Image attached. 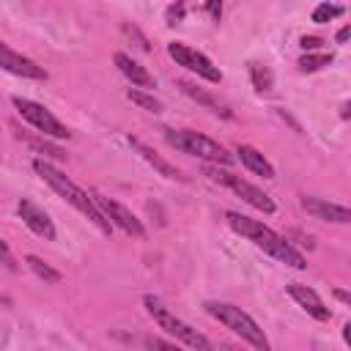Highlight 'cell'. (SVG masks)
Instances as JSON below:
<instances>
[{
	"label": "cell",
	"instance_id": "obj_11",
	"mask_svg": "<svg viewBox=\"0 0 351 351\" xmlns=\"http://www.w3.org/2000/svg\"><path fill=\"white\" fill-rule=\"evenodd\" d=\"M16 211H19L22 222H25L36 236H41V239H47V241H52V239H55V225H52L49 214H47L44 208H38L33 200L22 197V200L16 203Z\"/></svg>",
	"mask_w": 351,
	"mask_h": 351
},
{
	"label": "cell",
	"instance_id": "obj_15",
	"mask_svg": "<svg viewBox=\"0 0 351 351\" xmlns=\"http://www.w3.org/2000/svg\"><path fill=\"white\" fill-rule=\"evenodd\" d=\"M129 145H132V148H134V151H137V154H140V156H143V159H145V162H148V165H151L156 173H162L165 178H181L178 167H176V165H170L167 159H162V156H159V154H156L151 145L140 143L137 137H129Z\"/></svg>",
	"mask_w": 351,
	"mask_h": 351
},
{
	"label": "cell",
	"instance_id": "obj_6",
	"mask_svg": "<svg viewBox=\"0 0 351 351\" xmlns=\"http://www.w3.org/2000/svg\"><path fill=\"white\" fill-rule=\"evenodd\" d=\"M11 101H14L16 112H19L30 126H36L41 134L55 137V140H69V137H71L69 126H63V123H60L47 107H41L38 101H30V99H22V96H14Z\"/></svg>",
	"mask_w": 351,
	"mask_h": 351
},
{
	"label": "cell",
	"instance_id": "obj_3",
	"mask_svg": "<svg viewBox=\"0 0 351 351\" xmlns=\"http://www.w3.org/2000/svg\"><path fill=\"white\" fill-rule=\"evenodd\" d=\"M206 310H208L219 324H225L228 329H233L241 340H247L255 351H271V348H269V340H266V335H263V329H261V326L255 324V318L247 315L241 307L225 304V302H208Z\"/></svg>",
	"mask_w": 351,
	"mask_h": 351
},
{
	"label": "cell",
	"instance_id": "obj_21",
	"mask_svg": "<svg viewBox=\"0 0 351 351\" xmlns=\"http://www.w3.org/2000/svg\"><path fill=\"white\" fill-rule=\"evenodd\" d=\"M250 74H252V82H255L258 90H269V88H271V71H269L266 66L252 63V66H250Z\"/></svg>",
	"mask_w": 351,
	"mask_h": 351
},
{
	"label": "cell",
	"instance_id": "obj_12",
	"mask_svg": "<svg viewBox=\"0 0 351 351\" xmlns=\"http://www.w3.org/2000/svg\"><path fill=\"white\" fill-rule=\"evenodd\" d=\"M288 293H291V299H293L299 307H304L315 321H329V318H332V310L324 304V299H321L313 288L299 285V282H288Z\"/></svg>",
	"mask_w": 351,
	"mask_h": 351
},
{
	"label": "cell",
	"instance_id": "obj_24",
	"mask_svg": "<svg viewBox=\"0 0 351 351\" xmlns=\"http://www.w3.org/2000/svg\"><path fill=\"white\" fill-rule=\"evenodd\" d=\"M145 348L148 351H184V348H178V346H173L167 340H159V337H148L145 340Z\"/></svg>",
	"mask_w": 351,
	"mask_h": 351
},
{
	"label": "cell",
	"instance_id": "obj_8",
	"mask_svg": "<svg viewBox=\"0 0 351 351\" xmlns=\"http://www.w3.org/2000/svg\"><path fill=\"white\" fill-rule=\"evenodd\" d=\"M167 55L178 63V66H186L189 71H195L197 77L208 80V82H222V71L197 49H192L189 44H181V41H170L167 44Z\"/></svg>",
	"mask_w": 351,
	"mask_h": 351
},
{
	"label": "cell",
	"instance_id": "obj_19",
	"mask_svg": "<svg viewBox=\"0 0 351 351\" xmlns=\"http://www.w3.org/2000/svg\"><path fill=\"white\" fill-rule=\"evenodd\" d=\"M332 63V52H307V55H302L299 58V69L302 71H318V69H324V66H329Z\"/></svg>",
	"mask_w": 351,
	"mask_h": 351
},
{
	"label": "cell",
	"instance_id": "obj_9",
	"mask_svg": "<svg viewBox=\"0 0 351 351\" xmlns=\"http://www.w3.org/2000/svg\"><path fill=\"white\" fill-rule=\"evenodd\" d=\"M93 197V203L99 206V211L104 214V219L110 222V225H118L123 233H129V236H134V239H143L145 236V228H143V222L126 208V206H121L118 200H110V197H101V195H90Z\"/></svg>",
	"mask_w": 351,
	"mask_h": 351
},
{
	"label": "cell",
	"instance_id": "obj_22",
	"mask_svg": "<svg viewBox=\"0 0 351 351\" xmlns=\"http://www.w3.org/2000/svg\"><path fill=\"white\" fill-rule=\"evenodd\" d=\"M126 96H129V99H132L134 104H140L143 110H148V112H159V110H162V104H159V101H156L154 96L143 93V90H134V88H132V90H129Z\"/></svg>",
	"mask_w": 351,
	"mask_h": 351
},
{
	"label": "cell",
	"instance_id": "obj_1",
	"mask_svg": "<svg viewBox=\"0 0 351 351\" xmlns=\"http://www.w3.org/2000/svg\"><path fill=\"white\" fill-rule=\"evenodd\" d=\"M225 219H228V225H230L236 233H241V236H247L250 241H255V247H261V250L269 252L271 258H277V261H282V263H288V266H293V269H304V266H307L304 255H302L299 250H293L288 239H282L280 233H274L271 228H266L263 222L250 219V217H244V214H239V211H228Z\"/></svg>",
	"mask_w": 351,
	"mask_h": 351
},
{
	"label": "cell",
	"instance_id": "obj_2",
	"mask_svg": "<svg viewBox=\"0 0 351 351\" xmlns=\"http://www.w3.org/2000/svg\"><path fill=\"white\" fill-rule=\"evenodd\" d=\"M33 170H36V173H38V176H41V178H44V181H47V184H49V186H52V189H55L66 203H71L80 214H85V217H88V219H90L101 233H107V236L112 233V225L104 219V214H101V211H99V206L93 203L90 192H85L82 186H77L66 173H60L58 167H52V165H49V162H44V159H36V162H33Z\"/></svg>",
	"mask_w": 351,
	"mask_h": 351
},
{
	"label": "cell",
	"instance_id": "obj_20",
	"mask_svg": "<svg viewBox=\"0 0 351 351\" xmlns=\"http://www.w3.org/2000/svg\"><path fill=\"white\" fill-rule=\"evenodd\" d=\"M340 14H343V8H340V5H332V3H321V5H315V8H313V22L324 25V22H329V19L340 16Z\"/></svg>",
	"mask_w": 351,
	"mask_h": 351
},
{
	"label": "cell",
	"instance_id": "obj_29",
	"mask_svg": "<svg viewBox=\"0 0 351 351\" xmlns=\"http://www.w3.org/2000/svg\"><path fill=\"white\" fill-rule=\"evenodd\" d=\"M335 299H340V302H343V304H348V302H351V296H348V293H346V291H340V288H337V291H335Z\"/></svg>",
	"mask_w": 351,
	"mask_h": 351
},
{
	"label": "cell",
	"instance_id": "obj_18",
	"mask_svg": "<svg viewBox=\"0 0 351 351\" xmlns=\"http://www.w3.org/2000/svg\"><path fill=\"white\" fill-rule=\"evenodd\" d=\"M25 263H27V266L33 269V274H36V277H41L44 282H60V271H58V269H52L49 263H44L38 255H27V258H25Z\"/></svg>",
	"mask_w": 351,
	"mask_h": 351
},
{
	"label": "cell",
	"instance_id": "obj_10",
	"mask_svg": "<svg viewBox=\"0 0 351 351\" xmlns=\"http://www.w3.org/2000/svg\"><path fill=\"white\" fill-rule=\"evenodd\" d=\"M0 69L11 71V74H16V77H25V80H47L44 66H38V63H33L30 58L14 52L5 41H0Z\"/></svg>",
	"mask_w": 351,
	"mask_h": 351
},
{
	"label": "cell",
	"instance_id": "obj_14",
	"mask_svg": "<svg viewBox=\"0 0 351 351\" xmlns=\"http://www.w3.org/2000/svg\"><path fill=\"white\" fill-rule=\"evenodd\" d=\"M115 66H118V71H121L132 85H137V88H154V77H151L137 60H132L126 52H115Z\"/></svg>",
	"mask_w": 351,
	"mask_h": 351
},
{
	"label": "cell",
	"instance_id": "obj_16",
	"mask_svg": "<svg viewBox=\"0 0 351 351\" xmlns=\"http://www.w3.org/2000/svg\"><path fill=\"white\" fill-rule=\"evenodd\" d=\"M236 154H239L241 165H244L250 173L263 176V178H274V167H271V162H269L258 148H252V145H239Z\"/></svg>",
	"mask_w": 351,
	"mask_h": 351
},
{
	"label": "cell",
	"instance_id": "obj_27",
	"mask_svg": "<svg viewBox=\"0 0 351 351\" xmlns=\"http://www.w3.org/2000/svg\"><path fill=\"white\" fill-rule=\"evenodd\" d=\"M206 11H208L214 19H219V16H222V5H219V3H206Z\"/></svg>",
	"mask_w": 351,
	"mask_h": 351
},
{
	"label": "cell",
	"instance_id": "obj_4",
	"mask_svg": "<svg viewBox=\"0 0 351 351\" xmlns=\"http://www.w3.org/2000/svg\"><path fill=\"white\" fill-rule=\"evenodd\" d=\"M162 132H165V140L173 148H178V151H184L189 156H200V159L222 162V165H230L233 162V156L219 143H214L211 137H206L200 132H192V129H162Z\"/></svg>",
	"mask_w": 351,
	"mask_h": 351
},
{
	"label": "cell",
	"instance_id": "obj_5",
	"mask_svg": "<svg viewBox=\"0 0 351 351\" xmlns=\"http://www.w3.org/2000/svg\"><path fill=\"white\" fill-rule=\"evenodd\" d=\"M143 304H145V310H148V315L165 329V332H170L173 337H178L184 346H189V348H195V351H211V343H208V337L206 335H200L197 329H192L189 324H184L181 318H176L159 299H154V296H145L143 299Z\"/></svg>",
	"mask_w": 351,
	"mask_h": 351
},
{
	"label": "cell",
	"instance_id": "obj_25",
	"mask_svg": "<svg viewBox=\"0 0 351 351\" xmlns=\"http://www.w3.org/2000/svg\"><path fill=\"white\" fill-rule=\"evenodd\" d=\"M184 19V5H170L167 8V25H176Z\"/></svg>",
	"mask_w": 351,
	"mask_h": 351
},
{
	"label": "cell",
	"instance_id": "obj_26",
	"mask_svg": "<svg viewBox=\"0 0 351 351\" xmlns=\"http://www.w3.org/2000/svg\"><path fill=\"white\" fill-rule=\"evenodd\" d=\"M318 44H321V38H315V36H304V38H302V47H304L307 52H313Z\"/></svg>",
	"mask_w": 351,
	"mask_h": 351
},
{
	"label": "cell",
	"instance_id": "obj_17",
	"mask_svg": "<svg viewBox=\"0 0 351 351\" xmlns=\"http://www.w3.org/2000/svg\"><path fill=\"white\" fill-rule=\"evenodd\" d=\"M178 88H181V90H184V93H186L189 99H195V101H200L203 107H208L211 112H217V115H225V118L230 115V112H228V107H225L222 101H217V99H214L211 93H206V90L195 88L192 82H184V80H178Z\"/></svg>",
	"mask_w": 351,
	"mask_h": 351
},
{
	"label": "cell",
	"instance_id": "obj_23",
	"mask_svg": "<svg viewBox=\"0 0 351 351\" xmlns=\"http://www.w3.org/2000/svg\"><path fill=\"white\" fill-rule=\"evenodd\" d=\"M0 266L3 269H8V271H16L19 266H16V261H14V255H11V250H8V244L0 239Z\"/></svg>",
	"mask_w": 351,
	"mask_h": 351
},
{
	"label": "cell",
	"instance_id": "obj_7",
	"mask_svg": "<svg viewBox=\"0 0 351 351\" xmlns=\"http://www.w3.org/2000/svg\"><path fill=\"white\" fill-rule=\"evenodd\" d=\"M206 176H211L214 181H219V184L230 186V189H233L241 200H247L252 208H258V211H263V214H274V200H271L263 189H258L255 184L244 181L241 176H233V173L219 170V167H206Z\"/></svg>",
	"mask_w": 351,
	"mask_h": 351
},
{
	"label": "cell",
	"instance_id": "obj_13",
	"mask_svg": "<svg viewBox=\"0 0 351 351\" xmlns=\"http://www.w3.org/2000/svg\"><path fill=\"white\" fill-rule=\"evenodd\" d=\"M302 208L307 214H313L315 219H324V222H337V225L351 222V211L346 206H337V203H329L321 197H302Z\"/></svg>",
	"mask_w": 351,
	"mask_h": 351
},
{
	"label": "cell",
	"instance_id": "obj_30",
	"mask_svg": "<svg viewBox=\"0 0 351 351\" xmlns=\"http://www.w3.org/2000/svg\"><path fill=\"white\" fill-rule=\"evenodd\" d=\"M222 351H239V348H233V346H222Z\"/></svg>",
	"mask_w": 351,
	"mask_h": 351
},
{
	"label": "cell",
	"instance_id": "obj_28",
	"mask_svg": "<svg viewBox=\"0 0 351 351\" xmlns=\"http://www.w3.org/2000/svg\"><path fill=\"white\" fill-rule=\"evenodd\" d=\"M348 36H351V27H348V25L337 30V41H340V44H343V41H348Z\"/></svg>",
	"mask_w": 351,
	"mask_h": 351
}]
</instances>
